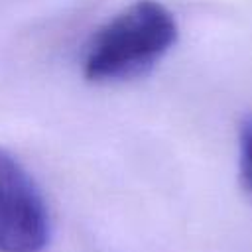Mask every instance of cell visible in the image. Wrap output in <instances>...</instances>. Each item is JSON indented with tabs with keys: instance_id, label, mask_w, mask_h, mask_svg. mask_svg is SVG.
<instances>
[{
	"instance_id": "1",
	"label": "cell",
	"mask_w": 252,
	"mask_h": 252,
	"mask_svg": "<svg viewBox=\"0 0 252 252\" xmlns=\"http://www.w3.org/2000/svg\"><path fill=\"white\" fill-rule=\"evenodd\" d=\"M177 22L158 0H136L91 37L83 75L93 83H118L146 75L177 41Z\"/></svg>"
},
{
	"instance_id": "2",
	"label": "cell",
	"mask_w": 252,
	"mask_h": 252,
	"mask_svg": "<svg viewBox=\"0 0 252 252\" xmlns=\"http://www.w3.org/2000/svg\"><path fill=\"white\" fill-rule=\"evenodd\" d=\"M49 215L39 187L16 156L0 148V252H41Z\"/></svg>"
},
{
	"instance_id": "3",
	"label": "cell",
	"mask_w": 252,
	"mask_h": 252,
	"mask_svg": "<svg viewBox=\"0 0 252 252\" xmlns=\"http://www.w3.org/2000/svg\"><path fill=\"white\" fill-rule=\"evenodd\" d=\"M238 146H240V156H238L240 179L242 185L252 193V118L242 124Z\"/></svg>"
}]
</instances>
